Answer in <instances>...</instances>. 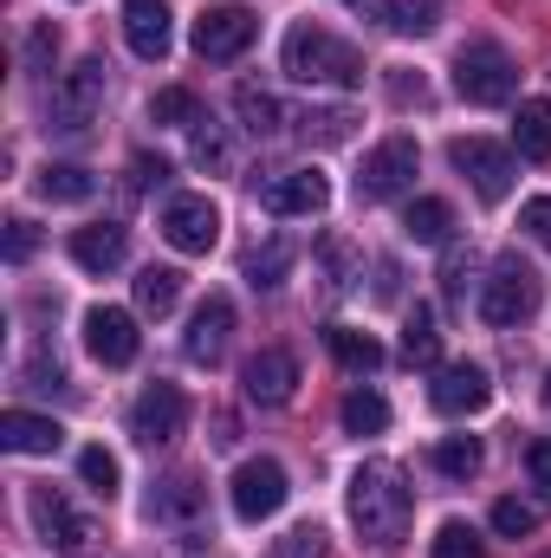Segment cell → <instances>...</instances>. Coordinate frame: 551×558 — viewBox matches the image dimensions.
<instances>
[{"label":"cell","instance_id":"1","mask_svg":"<svg viewBox=\"0 0 551 558\" xmlns=\"http://www.w3.org/2000/svg\"><path fill=\"white\" fill-rule=\"evenodd\" d=\"M344 507H351V526H357L370 546H403L415 494H409V481H403V468L364 461V468L351 474V487H344Z\"/></svg>","mask_w":551,"mask_h":558},{"label":"cell","instance_id":"2","mask_svg":"<svg viewBox=\"0 0 551 558\" xmlns=\"http://www.w3.org/2000/svg\"><path fill=\"white\" fill-rule=\"evenodd\" d=\"M279 65H285V78H298V85H338V92L364 85V52H357L351 39L311 26V20H298V26L285 33Z\"/></svg>","mask_w":551,"mask_h":558},{"label":"cell","instance_id":"3","mask_svg":"<svg viewBox=\"0 0 551 558\" xmlns=\"http://www.w3.org/2000/svg\"><path fill=\"white\" fill-rule=\"evenodd\" d=\"M454 92L467 98V105H513V92H519V65H513V52L500 46V39H467L461 52H454Z\"/></svg>","mask_w":551,"mask_h":558},{"label":"cell","instance_id":"4","mask_svg":"<svg viewBox=\"0 0 551 558\" xmlns=\"http://www.w3.org/2000/svg\"><path fill=\"white\" fill-rule=\"evenodd\" d=\"M105 85H111V65H105V59H78L65 78H52L46 131H59V137L91 131V124H98V111H105Z\"/></svg>","mask_w":551,"mask_h":558},{"label":"cell","instance_id":"5","mask_svg":"<svg viewBox=\"0 0 551 558\" xmlns=\"http://www.w3.org/2000/svg\"><path fill=\"white\" fill-rule=\"evenodd\" d=\"M26 513H33V533H39V546H46V553L85 558V553H98V546H105L98 520H91V513H78L59 487H33V494H26Z\"/></svg>","mask_w":551,"mask_h":558},{"label":"cell","instance_id":"6","mask_svg":"<svg viewBox=\"0 0 551 558\" xmlns=\"http://www.w3.org/2000/svg\"><path fill=\"white\" fill-rule=\"evenodd\" d=\"M532 312H539V274L519 254H500L493 279L480 286V318L487 325H526Z\"/></svg>","mask_w":551,"mask_h":558},{"label":"cell","instance_id":"7","mask_svg":"<svg viewBox=\"0 0 551 558\" xmlns=\"http://www.w3.org/2000/svg\"><path fill=\"white\" fill-rule=\"evenodd\" d=\"M415 169H421L415 137H383L364 156V169H357V202H396V195H409Z\"/></svg>","mask_w":551,"mask_h":558},{"label":"cell","instance_id":"8","mask_svg":"<svg viewBox=\"0 0 551 558\" xmlns=\"http://www.w3.org/2000/svg\"><path fill=\"white\" fill-rule=\"evenodd\" d=\"M448 162L474 182V195L480 202H506L513 195V175H519V162H513V149L506 143H487V137H454L448 143Z\"/></svg>","mask_w":551,"mask_h":558},{"label":"cell","instance_id":"9","mask_svg":"<svg viewBox=\"0 0 551 558\" xmlns=\"http://www.w3.org/2000/svg\"><path fill=\"white\" fill-rule=\"evenodd\" d=\"M162 241L175 247V254H215V241H221V208L208 202V195H169L162 202Z\"/></svg>","mask_w":551,"mask_h":558},{"label":"cell","instance_id":"10","mask_svg":"<svg viewBox=\"0 0 551 558\" xmlns=\"http://www.w3.org/2000/svg\"><path fill=\"white\" fill-rule=\"evenodd\" d=\"M285 468L279 461H241L234 468V481H228V500H234V520H247V526H260V520H273L279 507H285Z\"/></svg>","mask_w":551,"mask_h":558},{"label":"cell","instance_id":"11","mask_svg":"<svg viewBox=\"0 0 551 558\" xmlns=\"http://www.w3.org/2000/svg\"><path fill=\"white\" fill-rule=\"evenodd\" d=\"M254 33H260L254 7L228 0V7H208V13L195 20V52H201V59H215V65H228V59H241V52L254 46Z\"/></svg>","mask_w":551,"mask_h":558},{"label":"cell","instance_id":"12","mask_svg":"<svg viewBox=\"0 0 551 558\" xmlns=\"http://www.w3.org/2000/svg\"><path fill=\"white\" fill-rule=\"evenodd\" d=\"M85 351H91L105 371H124V364H137V351H143L137 318H131L124 305H91V312H85Z\"/></svg>","mask_w":551,"mask_h":558},{"label":"cell","instance_id":"13","mask_svg":"<svg viewBox=\"0 0 551 558\" xmlns=\"http://www.w3.org/2000/svg\"><path fill=\"white\" fill-rule=\"evenodd\" d=\"M182 428H188V397L175 384H149L137 397V410H131V435L143 448H169Z\"/></svg>","mask_w":551,"mask_h":558},{"label":"cell","instance_id":"14","mask_svg":"<svg viewBox=\"0 0 551 558\" xmlns=\"http://www.w3.org/2000/svg\"><path fill=\"white\" fill-rule=\"evenodd\" d=\"M228 338H234V299H228V292H208V299L195 305L188 331H182V351H188V364H221Z\"/></svg>","mask_w":551,"mask_h":558},{"label":"cell","instance_id":"15","mask_svg":"<svg viewBox=\"0 0 551 558\" xmlns=\"http://www.w3.org/2000/svg\"><path fill=\"white\" fill-rule=\"evenodd\" d=\"M428 403H434L441 416H474V410L493 403V377H487L480 364H441L434 384H428Z\"/></svg>","mask_w":551,"mask_h":558},{"label":"cell","instance_id":"16","mask_svg":"<svg viewBox=\"0 0 551 558\" xmlns=\"http://www.w3.org/2000/svg\"><path fill=\"white\" fill-rule=\"evenodd\" d=\"M260 208L267 215H325L331 208V182L318 175V169H285V175H273L267 189H260Z\"/></svg>","mask_w":551,"mask_h":558},{"label":"cell","instance_id":"17","mask_svg":"<svg viewBox=\"0 0 551 558\" xmlns=\"http://www.w3.org/2000/svg\"><path fill=\"white\" fill-rule=\"evenodd\" d=\"M124 39H131V52H137V59L162 65V59H169V46H175L169 0H124Z\"/></svg>","mask_w":551,"mask_h":558},{"label":"cell","instance_id":"18","mask_svg":"<svg viewBox=\"0 0 551 558\" xmlns=\"http://www.w3.org/2000/svg\"><path fill=\"white\" fill-rule=\"evenodd\" d=\"M241 384H247V397L260 403V410H279V403H292V390H298V357L292 351H260V357H247V371H241Z\"/></svg>","mask_w":551,"mask_h":558},{"label":"cell","instance_id":"19","mask_svg":"<svg viewBox=\"0 0 551 558\" xmlns=\"http://www.w3.org/2000/svg\"><path fill=\"white\" fill-rule=\"evenodd\" d=\"M72 260H78L85 274H118V267L131 260V228H124V221H91V228H78V234H72Z\"/></svg>","mask_w":551,"mask_h":558},{"label":"cell","instance_id":"20","mask_svg":"<svg viewBox=\"0 0 551 558\" xmlns=\"http://www.w3.org/2000/svg\"><path fill=\"white\" fill-rule=\"evenodd\" d=\"M0 448L7 454H59L65 448V428L52 416H33V410H7L0 416Z\"/></svg>","mask_w":551,"mask_h":558},{"label":"cell","instance_id":"21","mask_svg":"<svg viewBox=\"0 0 551 558\" xmlns=\"http://www.w3.org/2000/svg\"><path fill=\"white\" fill-rule=\"evenodd\" d=\"M344 7H357L364 20H383L390 33H409V39L441 26V0H344Z\"/></svg>","mask_w":551,"mask_h":558},{"label":"cell","instance_id":"22","mask_svg":"<svg viewBox=\"0 0 551 558\" xmlns=\"http://www.w3.org/2000/svg\"><path fill=\"white\" fill-rule=\"evenodd\" d=\"M403 234L421 241V247H448V241H454V208H448L441 195H415L409 215H403Z\"/></svg>","mask_w":551,"mask_h":558},{"label":"cell","instance_id":"23","mask_svg":"<svg viewBox=\"0 0 551 558\" xmlns=\"http://www.w3.org/2000/svg\"><path fill=\"white\" fill-rule=\"evenodd\" d=\"M201 507H208V494L195 487V474H169L149 494V520H195Z\"/></svg>","mask_w":551,"mask_h":558},{"label":"cell","instance_id":"24","mask_svg":"<svg viewBox=\"0 0 551 558\" xmlns=\"http://www.w3.org/2000/svg\"><path fill=\"white\" fill-rule=\"evenodd\" d=\"M513 149L526 162H551V105L546 98H526L519 118H513Z\"/></svg>","mask_w":551,"mask_h":558},{"label":"cell","instance_id":"25","mask_svg":"<svg viewBox=\"0 0 551 558\" xmlns=\"http://www.w3.org/2000/svg\"><path fill=\"white\" fill-rule=\"evenodd\" d=\"M325 344H331V357H338L344 371H357V377L383 364V344H377L370 331H351V325H331V331H325Z\"/></svg>","mask_w":551,"mask_h":558},{"label":"cell","instance_id":"26","mask_svg":"<svg viewBox=\"0 0 551 558\" xmlns=\"http://www.w3.org/2000/svg\"><path fill=\"white\" fill-rule=\"evenodd\" d=\"M403 357H409L415 371H434L441 364V331H434V312L428 305H415L409 318H403Z\"/></svg>","mask_w":551,"mask_h":558},{"label":"cell","instance_id":"27","mask_svg":"<svg viewBox=\"0 0 551 558\" xmlns=\"http://www.w3.org/2000/svg\"><path fill=\"white\" fill-rule=\"evenodd\" d=\"M33 189H39L46 202H91L98 182H91V169H78V162H46Z\"/></svg>","mask_w":551,"mask_h":558},{"label":"cell","instance_id":"28","mask_svg":"<svg viewBox=\"0 0 551 558\" xmlns=\"http://www.w3.org/2000/svg\"><path fill=\"white\" fill-rule=\"evenodd\" d=\"M234 111H241V124H247L254 137H279V124H292V118L279 111V98L260 92V85H241V92H234Z\"/></svg>","mask_w":551,"mask_h":558},{"label":"cell","instance_id":"29","mask_svg":"<svg viewBox=\"0 0 551 558\" xmlns=\"http://www.w3.org/2000/svg\"><path fill=\"white\" fill-rule=\"evenodd\" d=\"M292 124H298L305 143H344L351 124H357V111L351 105H318V111H292Z\"/></svg>","mask_w":551,"mask_h":558},{"label":"cell","instance_id":"30","mask_svg":"<svg viewBox=\"0 0 551 558\" xmlns=\"http://www.w3.org/2000/svg\"><path fill=\"white\" fill-rule=\"evenodd\" d=\"M175 299H182V274H175V267H143L137 274V305L149 318H169Z\"/></svg>","mask_w":551,"mask_h":558},{"label":"cell","instance_id":"31","mask_svg":"<svg viewBox=\"0 0 551 558\" xmlns=\"http://www.w3.org/2000/svg\"><path fill=\"white\" fill-rule=\"evenodd\" d=\"M149 118L169 124V131H195V124H201V98H195L188 85H162V92L149 98Z\"/></svg>","mask_w":551,"mask_h":558},{"label":"cell","instance_id":"32","mask_svg":"<svg viewBox=\"0 0 551 558\" xmlns=\"http://www.w3.org/2000/svg\"><path fill=\"white\" fill-rule=\"evenodd\" d=\"M480 435H448V441H434V474H448V481H474L480 474Z\"/></svg>","mask_w":551,"mask_h":558},{"label":"cell","instance_id":"33","mask_svg":"<svg viewBox=\"0 0 551 558\" xmlns=\"http://www.w3.org/2000/svg\"><path fill=\"white\" fill-rule=\"evenodd\" d=\"M338 416H344L351 435H383V428H390V403H383L377 390H364V384H357V390L344 397V410H338Z\"/></svg>","mask_w":551,"mask_h":558},{"label":"cell","instance_id":"34","mask_svg":"<svg viewBox=\"0 0 551 558\" xmlns=\"http://www.w3.org/2000/svg\"><path fill=\"white\" fill-rule=\"evenodd\" d=\"M78 474H85V487H91V494H105V500H111V494H118V481H124V468H118V454H111L105 441H91V448L78 454Z\"/></svg>","mask_w":551,"mask_h":558},{"label":"cell","instance_id":"35","mask_svg":"<svg viewBox=\"0 0 551 558\" xmlns=\"http://www.w3.org/2000/svg\"><path fill=\"white\" fill-rule=\"evenodd\" d=\"M285 274H292V241H267V247H254V254H247V279H254V286H267V292H273Z\"/></svg>","mask_w":551,"mask_h":558},{"label":"cell","instance_id":"36","mask_svg":"<svg viewBox=\"0 0 551 558\" xmlns=\"http://www.w3.org/2000/svg\"><path fill=\"white\" fill-rule=\"evenodd\" d=\"M539 507L532 500H493V533L500 539H526V533H539Z\"/></svg>","mask_w":551,"mask_h":558},{"label":"cell","instance_id":"37","mask_svg":"<svg viewBox=\"0 0 551 558\" xmlns=\"http://www.w3.org/2000/svg\"><path fill=\"white\" fill-rule=\"evenodd\" d=\"M434 558H487V546H480V533H474L467 520H448V526L434 533Z\"/></svg>","mask_w":551,"mask_h":558},{"label":"cell","instance_id":"38","mask_svg":"<svg viewBox=\"0 0 551 558\" xmlns=\"http://www.w3.org/2000/svg\"><path fill=\"white\" fill-rule=\"evenodd\" d=\"M273 558H325V526H318V520L292 526V533L273 546Z\"/></svg>","mask_w":551,"mask_h":558},{"label":"cell","instance_id":"39","mask_svg":"<svg viewBox=\"0 0 551 558\" xmlns=\"http://www.w3.org/2000/svg\"><path fill=\"white\" fill-rule=\"evenodd\" d=\"M52 59H59V26L39 20L33 39H26V72H52Z\"/></svg>","mask_w":551,"mask_h":558},{"label":"cell","instance_id":"40","mask_svg":"<svg viewBox=\"0 0 551 558\" xmlns=\"http://www.w3.org/2000/svg\"><path fill=\"white\" fill-rule=\"evenodd\" d=\"M20 377H26V390H65V364H59L52 351H33V364H26Z\"/></svg>","mask_w":551,"mask_h":558},{"label":"cell","instance_id":"41","mask_svg":"<svg viewBox=\"0 0 551 558\" xmlns=\"http://www.w3.org/2000/svg\"><path fill=\"white\" fill-rule=\"evenodd\" d=\"M195 162H201V169H228V143H221V131H215L208 118L195 124Z\"/></svg>","mask_w":551,"mask_h":558},{"label":"cell","instance_id":"42","mask_svg":"<svg viewBox=\"0 0 551 558\" xmlns=\"http://www.w3.org/2000/svg\"><path fill=\"white\" fill-rule=\"evenodd\" d=\"M33 247H39L33 221H26V215H13V221H7V260H13V267H26V260H33Z\"/></svg>","mask_w":551,"mask_h":558},{"label":"cell","instance_id":"43","mask_svg":"<svg viewBox=\"0 0 551 558\" xmlns=\"http://www.w3.org/2000/svg\"><path fill=\"white\" fill-rule=\"evenodd\" d=\"M519 228H526L539 247H551V195H539V202H526V208H519Z\"/></svg>","mask_w":551,"mask_h":558},{"label":"cell","instance_id":"44","mask_svg":"<svg viewBox=\"0 0 551 558\" xmlns=\"http://www.w3.org/2000/svg\"><path fill=\"white\" fill-rule=\"evenodd\" d=\"M131 182H137V189H149V182L162 189V182H169V162H162V156H137V162H131Z\"/></svg>","mask_w":551,"mask_h":558},{"label":"cell","instance_id":"45","mask_svg":"<svg viewBox=\"0 0 551 558\" xmlns=\"http://www.w3.org/2000/svg\"><path fill=\"white\" fill-rule=\"evenodd\" d=\"M390 92H396V105H428V85L409 72H390Z\"/></svg>","mask_w":551,"mask_h":558},{"label":"cell","instance_id":"46","mask_svg":"<svg viewBox=\"0 0 551 558\" xmlns=\"http://www.w3.org/2000/svg\"><path fill=\"white\" fill-rule=\"evenodd\" d=\"M526 468H532V481L551 494V441H532V448H526Z\"/></svg>","mask_w":551,"mask_h":558},{"label":"cell","instance_id":"47","mask_svg":"<svg viewBox=\"0 0 551 558\" xmlns=\"http://www.w3.org/2000/svg\"><path fill=\"white\" fill-rule=\"evenodd\" d=\"M546 403H551V377H546Z\"/></svg>","mask_w":551,"mask_h":558}]
</instances>
